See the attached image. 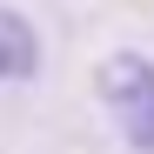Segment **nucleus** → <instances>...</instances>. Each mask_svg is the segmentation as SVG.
Listing matches in <instances>:
<instances>
[{"mask_svg": "<svg viewBox=\"0 0 154 154\" xmlns=\"http://www.w3.org/2000/svg\"><path fill=\"white\" fill-rule=\"evenodd\" d=\"M94 87H100V107L114 114L121 141L134 154H154V60L134 54V47H121V54L100 60Z\"/></svg>", "mask_w": 154, "mask_h": 154, "instance_id": "nucleus-1", "label": "nucleus"}, {"mask_svg": "<svg viewBox=\"0 0 154 154\" xmlns=\"http://www.w3.org/2000/svg\"><path fill=\"white\" fill-rule=\"evenodd\" d=\"M34 74H40V34H34V20L14 14V7H0V87L34 81Z\"/></svg>", "mask_w": 154, "mask_h": 154, "instance_id": "nucleus-2", "label": "nucleus"}]
</instances>
